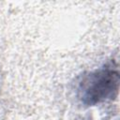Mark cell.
I'll return each instance as SVG.
<instances>
[{
	"instance_id": "cell-1",
	"label": "cell",
	"mask_w": 120,
	"mask_h": 120,
	"mask_svg": "<svg viewBox=\"0 0 120 120\" xmlns=\"http://www.w3.org/2000/svg\"><path fill=\"white\" fill-rule=\"evenodd\" d=\"M119 73L112 64L84 75L79 83L78 97L85 106H94L116 97Z\"/></svg>"
}]
</instances>
